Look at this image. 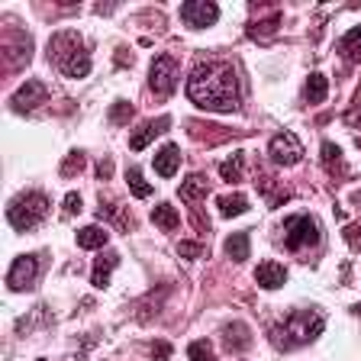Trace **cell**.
Wrapping results in <instances>:
<instances>
[{"instance_id": "cell-34", "label": "cell", "mask_w": 361, "mask_h": 361, "mask_svg": "<svg viewBox=\"0 0 361 361\" xmlns=\"http://www.w3.org/2000/svg\"><path fill=\"white\" fill-rule=\"evenodd\" d=\"M355 313H358V316H361V303H358V307H355Z\"/></svg>"}, {"instance_id": "cell-12", "label": "cell", "mask_w": 361, "mask_h": 361, "mask_svg": "<svg viewBox=\"0 0 361 361\" xmlns=\"http://www.w3.org/2000/svg\"><path fill=\"white\" fill-rule=\"evenodd\" d=\"M178 165H180V149L174 142H168L165 149L155 155V161H152V168L158 171V178H174V174H178Z\"/></svg>"}, {"instance_id": "cell-24", "label": "cell", "mask_w": 361, "mask_h": 361, "mask_svg": "<svg viewBox=\"0 0 361 361\" xmlns=\"http://www.w3.org/2000/svg\"><path fill=\"white\" fill-rule=\"evenodd\" d=\"M219 174H223L226 184H235V180H239V174H242V155H229V158H226L223 165H219Z\"/></svg>"}, {"instance_id": "cell-9", "label": "cell", "mask_w": 361, "mask_h": 361, "mask_svg": "<svg viewBox=\"0 0 361 361\" xmlns=\"http://www.w3.org/2000/svg\"><path fill=\"white\" fill-rule=\"evenodd\" d=\"M45 97H49V90H45L42 81H26L13 97H10V106H13L16 113H30V110H36V106H42Z\"/></svg>"}, {"instance_id": "cell-33", "label": "cell", "mask_w": 361, "mask_h": 361, "mask_svg": "<svg viewBox=\"0 0 361 361\" xmlns=\"http://www.w3.org/2000/svg\"><path fill=\"white\" fill-rule=\"evenodd\" d=\"M97 174H100V178H110V174H113V165H110V161H100Z\"/></svg>"}, {"instance_id": "cell-23", "label": "cell", "mask_w": 361, "mask_h": 361, "mask_svg": "<svg viewBox=\"0 0 361 361\" xmlns=\"http://www.w3.org/2000/svg\"><path fill=\"white\" fill-rule=\"evenodd\" d=\"M342 52H345L348 59L361 61V26H355L352 32H345V39H342Z\"/></svg>"}, {"instance_id": "cell-15", "label": "cell", "mask_w": 361, "mask_h": 361, "mask_svg": "<svg viewBox=\"0 0 361 361\" xmlns=\"http://www.w3.org/2000/svg\"><path fill=\"white\" fill-rule=\"evenodd\" d=\"M61 71H65L68 78H87L90 75V55H87V49H78L71 59L61 65Z\"/></svg>"}, {"instance_id": "cell-14", "label": "cell", "mask_w": 361, "mask_h": 361, "mask_svg": "<svg viewBox=\"0 0 361 361\" xmlns=\"http://www.w3.org/2000/svg\"><path fill=\"white\" fill-rule=\"evenodd\" d=\"M116 262H120V255H116V252H106V255L97 258V264H94V274H90L94 287H106V281H110V271L116 268Z\"/></svg>"}, {"instance_id": "cell-13", "label": "cell", "mask_w": 361, "mask_h": 361, "mask_svg": "<svg viewBox=\"0 0 361 361\" xmlns=\"http://www.w3.org/2000/svg\"><path fill=\"white\" fill-rule=\"evenodd\" d=\"M223 342L229 352H245V348L252 345V332H248L245 323H229L223 329Z\"/></svg>"}, {"instance_id": "cell-27", "label": "cell", "mask_w": 361, "mask_h": 361, "mask_svg": "<svg viewBox=\"0 0 361 361\" xmlns=\"http://www.w3.org/2000/svg\"><path fill=\"white\" fill-rule=\"evenodd\" d=\"M281 23V16L274 13L268 23H252V39H271V32H274V26Z\"/></svg>"}, {"instance_id": "cell-7", "label": "cell", "mask_w": 361, "mask_h": 361, "mask_svg": "<svg viewBox=\"0 0 361 361\" xmlns=\"http://www.w3.org/2000/svg\"><path fill=\"white\" fill-rule=\"evenodd\" d=\"M268 155L274 158L278 165H297V161L303 158V145L293 133H278L268 145Z\"/></svg>"}, {"instance_id": "cell-17", "label": "cell", "mask_w": 361, "mask_h": 361, "mask_svg": "<svg viewBox=\"0 0 361 361\" xmlns=\"http://www.w3.org/2000/svg\"><path fill=\"white\" fill-rule=\"evenodd\" d=\"M180 200H188V203H194V200H200L203 194H207V178L203 174H190V178H184V184H180Z\"/></svg>"}, {"instance_id": "cell-30", "label": "cell", "mask_w": 361, "mask_h": 361, "mask_svg": "<svg viewBox=\"0 0 361 361\" xmlns=\"http://www.w3.org/2000/svg\"><path fill=\"white\" fill-rule=\"evenodd\" d=\"M323 158H326V165H329V171H336V161L342 158V152H338L332 142H326L323 145Z\"/></svg>"}, {"instance_id": "cell-32", "label": "cell", "mask_w": 361, "mask_h": 361, "mask_svg": "<svg viewBox=\"0 0 361 361\" xmlns=\"http://www.w3.org/2000/svg\"><path fill=\"white\" fill-rule=\"evenodd\" d=\"M152 355H155V358H168V355H171V345H168V342H161V345H152Z\"/></svg>"}, {"instance_id": "cell-18", "label": "cell", "mask_w": 361, "mask_h": 361, "mask_svg": "<svg viewBox=\"0 0 361 361\" xmlns=\"http://www.w3.org/2000/svg\"><path fill=\"white\" fill-rule=\"evenodd\" d=\"M152 223H155L158 229H178L180 216H178V210H174L171 203H158L155 210H152Z\"/></svg>"}, {"instance_id": "cell-3", "label": "cell", "mask_w": 361, "mask_h": 361, "mask_svg": "<svg viewBox=\"0 0 361 361\" xmlns=\"http://www.w3.org/2000/svg\"><path fill=\"white\" fill-rule=\"evenodd\" d=\"M49 216V197L39 194V190H26V194H20L13 203L7 207V219L13 229H20V233H30V229H36L42 219Z\"/></svg>"}, {"instance_id": "cell-10", "label": "cell", "mask_w": 361, "mask_h": 361, "mask_svg": "<svg viewBox=\"0 0 361 361\" xmlns=\"http://www.w3.org/2000/svg\"><path fill=\"white\" fill-rule=\"evenodd\" d=\"M168 126H171V120H168V116H161V120H149V123H142V126H139V129L133 133V139H129V149H133V152H142L145 145H149L158 133H165Z\"/></svg>"}, {"instance_id": "cell-2", "label": "cell", "mask_w": 361, "mask_h": 361, "mask_svg": "<svg viewBox=\"0 0 361 361\" xmlns=\"http://www.w3.org/2000/svg\"><path fill=\"white\" fill-rule=\"evenodd\" d=\"M326 329V319L319 310H300V313H290L284 319L281 329H274V345L278 348H297L307 345L313 338H319Z\"/></svg>"}, {"instance_id": "cell-1", "label": "cell", "mask_w": 361, "mask_h": 361, "mask_svg": "<svg viewBox=\"0 0 361 361\" xmlns=\"http://www.w3.org/2000/svg\"><path fill=\"white\" fill-rule=\"evenodd\" d=\"M188 97L203 110H216V113L239 110L242 90L235 68L226 65V61H200L188 78Z\"/></svg>"}, {"instance_id": "cell-31", "label": "cell", "mask_w": 361, "mask_h": 361, "mask_svg": "<svg viewBox=\"0 0 361 361\" xmlns=\"http://www.w3.org/2000/svg\"><path fill=\"white\" fill-rule=\"evenodd\" d=\"M65 213H71V216H75V213H81V194H75V190H71V194L65 197Z\"/></svg>"}, {"instance_id": "cell-8", "label": "cell", "mask_w": 361, "mask_h": 361, "mask_svg": "<svg viewBox=\"0 0 361 361\" xmlns=\"http://www.w3.org/2000/svg\"><path fill=\"white\" fill-rule=\"evenodd\" d=\"M216 16H219V7L216 4H207V0H190V4L180 7V20L190 30H207L210 23H216Z\"/></svg>"}, {"instance_id": "cell-35", "label": "cell", "mask_w": 361, "mask_h": 361, "mask_svg": "<svg viewBox=\"0 0 361 361\" xmlns=\"http://www.w3.org/2000/svg\"><path fill=\"white\" fill-rule=\"evenodd\" d=\"M39 361H45V358H39Z\"/></svg>"}, {"instance_id": "cell-4", "label": "cell", "mask_w": 361, "mask_h": 361, "mask_svg": "<svg viewBox=\"0 0 361 361\" xmlns=\"http://www.w3.org/2000/svg\"><path fill=\"white\" fill-rule=\"evenodd\" d=\"M316 242H319V223L313 216L297 213V216H290L284 223V245L290 252H303V248L316 245Z\"/></svg>"}, {"instance_id": "cell-21", "label": "cell", "mask_w": 361, "mask_h": 361, "mask_svg": "<svg viewBox=\"0 0 361 361\" xmlns=\"http://www.w3.org/2000/svg\"><path fill=\"white\" fill-rule=\"evenodd\" d=\"M248 252H252V245H248V235L245 233H235L226 239V255L233 258V262H245Z\"/></svg>"}, {"instance_id": "cell-11", "label": "cell", "mask_w": 361, "mask_h": 361, "mask_svg": "<svg viewBox=\"0 0 361 361\" xmlns=\"http://www.w3.org/2000/svg\"><path fill=\"white\" fill-rule=\"evenodd\" d=\"M255 281L264 287V290H278L287 281V268L281 262H262L255 268Z\"/></svg>"}, {"instance_id": "cell-29", "label": "cell", "mask_w": 361, "mask_h": 361, "mask_svg": "<svg viewBox=\"0 0 361 361\" xmlns=\"http://www.w3.org/2000/svg\"><path fill=\"white\" fill-rule=\"evenodd\" d=\"M178 255L180 258H200L203 255V245H200V242H180V245H178Z\"/></svg>"}, {"instance_id": "cell-28", "label": "cell", "mask_w": 361, "mask_h": 361, "mask_svg": "<svg viewBox=\"0 0 361 361\" xmlns=\"http://www.w3.org/2000/svg\"><path fill=\"white\" fill-rule=\"evenodd\" d=\"M78 168H84V155H81V152H68V161L61 165V174H65V178H71Z\"/></svg>"}, {"instance_id": "cell-6", "label": "cell", "mask_w": 361, "mask_h": 361, "mask_svg": "<svg viewBox=\"0 0 361 361\" xmlns=\"http://www.w3.org/2000/svg\"><path fill=\"white\" fill-rule=\"evenodd\" d=\"M39 278V258L36 255H20L13 258L7 271V287L10 290H30Z\"/></svg>"}, {"instance_id": "cell-26", "label": "cell", "mask_w": 361, "mask_h": 361, "mask_svg": "<svg viewBox=\"0 0 361 361\" xmlns=\"http://www.w3.org/2000/svg\"><path fill=\"white\" fill-rule=\"evenodd\" d=\"M133 113H135V106L129 104V100H116L113 110H110V120L113 123H126V120H133Z\"/></svg>"}, {"instance_id": "cell-5", "label": "cell", "mask_w": 361, "mask_h": 361, "mask_svg": "<svg viewBox=\"0 0 361 361\" xmlns=\"http://www.w3.org/2000/svg\"><path fill=\"white\" fill-rule=\"evenodd\" d=\"M180 75H178V61L171 59V55H155V61H152L149 68V90L155 94V97H171L174 87H178Z\"/></svg>"}, {"instance_id": "cell-20", "label": "cell", "mask_w": 361, "mask_h": 361, "mask_svg": "<svg viewBox=\"0 0 361 361\" xmlns=\"http://www.w3.org/2000/svg\"><path fill=\"white\" fill-rule=\"evenodd\" d=\"M106 229H100V226H84L81 233H78V245L81 248H104L106 245Z\"/></svg>"}, {"instance_id": "cell-16", "label": "cell", "mask_w": 361, "mask_h": 361, "mask_svg": "<svg viewBox=\"0 0 361 361\" xmlns=\"http://www.w3.org/2000/svg\"><path fill=\"white\" fill-rule=\"evenodd\" d=\"M216 207L223 216H242L248 210V197L245 194H223L216 197Z\"/></svg>"}, {"instance_id": "cell-25", "label": "cell", "mask_w": 361, "mask_h": 361, "mask_svg": "<svg viewBox=\"0 0 361 361\" xmlns=\"http://www.w3.org/2000/svg\"><path fill=\"white\" fill-rule=\"evenodd\" d=\"M188 358L190 361H216V355H213V348H210L207 338H197V342L188 345Z\"/></svg>"}, {"instance_id": "cell-19", "label": "cell", "mask_w": 361, "mask_h": 361, "mask_svg": "<svg viewBox=\"0 0 361 361\" xmlns=\"http://www.w3.org/2000/svg\"><path fill=\"white\" fill-rule=\"evenodd\" d=\"M326 94H329V81H326L323 75H310L307 87H303V97H307L310 104H323Z\"/></svg>"}, {"instance_id": "cell-22", "label": "cell", "mask_w": 361, "mask_h": 361, "mask_svg": "<svg viewBox=\"0 0 361 361\" xmlns=\"http://www.w3.org/2000/svg\"><path fill=\"white\" fill-rule=\"evenodd\" d=\"M126 184H129V190H133V197H139V200H145V197H152V184L142 178V171L139 168H129L126 171Z\"/></svg>"}]
</instances>
